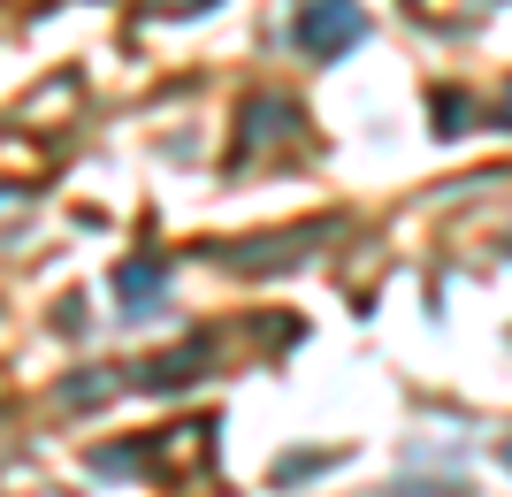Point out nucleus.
Segmentation results:
<instances>
[{
  "label": "nucleus",
  "mask_w": 512,
  "mask_h": 497,
  "mask_svg": "<svg viewBox=\"0 0 512 497\" xmlns=\"http://www.w3.org/2000/svg\"><path fill=\"white\" fill-rule=\"evenodd\" d=\"M291 39H299V54H314V62H337L344 46L367 39V16H360V0H306L299 23H291Z\"/></svg>",
  "instance_id": "1"
},
{
  "label": "nucleus",
  "mask_w": 512,
  "mask_h": 497,
  "mask_svg": "<svg viewBox=\"0 0 512 497\" xmlns=\"http://www.w3.org/2000/svg\"><path fill=\"white\" fill-rule=\"evenodd\" d=\"M314 238H329V222H314V230H276V238H245V245H230L222 260L245 268V276H276V268H299Z\"/></svg>",
  "instance_id": "2"
},
{
  "label": "nucleus",
  "mask_w": 512,
  "mask_h": 497,
  "mask_svg": "<svg viewBox=\"0 0 512 497\" xmlns=\"http://www.w3.org/2000/svg\"><path fill=\"white\" fill-rule=\"evenodd\" d=\"M291 130H306L299 100H283V92H253L245 108H237V146H276V138H291Z\"/></svg>",
  "instance_id": "3"
},
{
  "label": "nucleus",
  "mask_w": 512,
  "mask_h": 497,
  "mask_svg": "<svg viewBox=\"0 0 512 497\" xmlns=\"http://www.w3.org/2000/svg\"><path fill=\"white\" fill-rule=\"evenodd\" d=\"M161 283H169V260H153V253H138V260H115V299H123L130 314H153Z\"/></svg>",
  "instance_id": "4"
},
{
  "label": "nucleus",
  "mask_w": 512,
  "mask_h": 497,
  "mask_svg": "<svg viewBox=\"0 0 512 497\" xmlns=\"http://www.w3.org/2000/svg\"><path fill=\"white\" fill-rule=\"evenodd\" d=\"M199 368H207V337H192V345H176V352H161V360H146V368H138V383H146V390H184V383H199Z\"/></svg>",
  "instance_id": "5"
},
{
  "label": "nucleus",
  "mask_w": 512,
  "mask_h": 497,
  "mask_svg": "<svg viewBox=\"0 0 512 497\" xmlns=\"http://www.w3.org/2000/svg\"><path fill=\"white\" fill-rule=\"evenodd\" d=\"M107 390H115V368H77V375L62 383V406H69V413H77V406H100Z\"/></svg>",
  "instance_id": "6"
},
{
  "label": "nucleus",
  "mask_w": 512,
  "mask_h": 497,
  "mask_svg": "<svg viewBox=\"0 0 512 497\" xmlns=\"http://www.w3.org/2000/svg\"><path fill=\"white\" fill-rule=\"evenodd\" d=\"M146 467H153L146 444H100L92 452V475H146Z\"/></svg>",
  "instance_id": "7"
},
{
  "label": "nucleus",
  "mask_w": 512,
  "mask_h": 497,
  "mask_svg": "<svg viewBox=\"0 0 512 497\" xmlns=\"http://www.w3.org/2000/svg\"><path fill=\"white\" fill-rule=\"evenodd\" d=\"M467 130V92H436V138H459Z\"/></svg>",
  "instance_id": "8"
},
{
  "label": "nucleus",
  "mask_w": 512,
  "mask_h": 497,
  "mask_svg": "<svg viewBox=\"0 0 512 497\" xmlns=\"http://www.w3.org/2000/svg\"><path fill=\"white\" fill-rule=\"evenodd\" d=\"M329 467V452H283L276 459V482H306V475H321Z\"/></svg>",
  "instance_id": "9"
},
{
  "label": "nucleus",
  "mask_w": 512,
  "mask_h": 497,
  "mask_svg": "<svg viewBox=\"0 0 512 497\" xmlns=\"http://www.w3.org/2000/svg\"><path fill=\"white\" fill-rule=\"evenodd\" d=\"M214 0H146V16H207Z\"/></svg>",
  "instance_id": "10"
},
{
  "label": "nucleus",
  "mask_w": 512,
  "mask_h": 497,
  "mask_svg": "<svg viewBox=\"0 0 512 497\" xmlns=\"http://www.w3.org/2000/svg\"><path fill=\"white\" fill-rule=\"evenodd\" d=\"M383 497H467V490H451V482H421V490H413V482H398V490H383Z\"/></svg>",
  "instance_id": "11"
},
{
  "label": "nucleus",
  "mask_w": 512,
  "mask_h": 497,
  "mask_svg": "<svg viewBox=\"0 0 512 497\" xmlns=\"http://www.w3.org/2000/svg\"><path fill=\"white\" fill-rule=\"evenodd\" d=\"M497 123H512V92H505V100H497Z\"/></svg>",
  "instance_id": "12"
},
{
  "label": "nucleus",
  "mask_w": 512,
  "mask_h": 497,
  "mask_svg": "<svg viewBox=\"0 0 512 497\" xmlns=\"http://www.w3.org/2000/svg\"><path fill=\"white\" fill-rule=\"evenodd\" d=\"M505 467H512V444H505Z\"/></svg>",
  "instance_id": "13"
}]
</instances>
